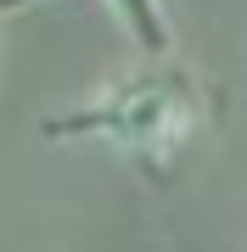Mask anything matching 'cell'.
<instances>
[{
	"label": "cell",
	"instance_id": "cell-1",
	"mask_svg": "<svg viewBox=\"0 0 247 252\" xmlns=\"http://www.w3.org/2000/svg\"><path fill=\"white\" fill-rule=\"evenodd\" d=\"M213 95L185 62L146 56L129 73L101 84L96 101L39 118L45 140H101L129 157H174L185 140L208 124Z\"/></svg>",
	"mask_w": 247,
	"mask_h": 252
},
{
	"label": "cell",
	"instance_id": "cell-2",
	"mask_svg": "<svg viewBox=\"0 0 247 252\" xmlns=\"http://www.w3.org/2000/svg\"><path fill=\"white\" fill-rule=\"evenodd\" d=\"M118 11V23L129 28V39L141 45V56H174V17L169 0H107Z\"/></svg>",
	"mask_w": 247,
	"mask_h": 252
}]
</instances>
